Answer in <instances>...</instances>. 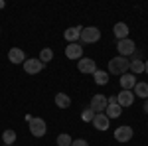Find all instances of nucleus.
I'll return each instance as SVG.
<instances>
[{
    "label": "nucleus",
    "instance_id": "nucleus-4",
    "mask_svg": "<svg viewBox=\"0 0 148 146\" xmlns=\"http://www.w3.org/2000/svg\"><path fill=\"white\" fill-rule=\"evenodd\" d=\"M107 105H109V99L105 97V95H101V93H97V95H93L91 99V109L95 114H99V112H105V109H107Z\"/></svg>",
    "mask_w": 148,
    "mask_h": 146
},
{
    "label": "nucleus",
    "instance_id": "nucleus-16",
    "mask_svg": "<svg viewBox=\"0 0 148 146\" xmlns=\"http://www.w3.org/2000/svg\"><path fill=\"white\" fill-rule=\"evenodd\" d=\"M113 32H114V36H116V40H126V38H128V26H126L125 22H119V24H114Z\"/></svg>",
    "mask_w": 148,
    "mask_h": 146
},
{
    "label": "nucleus",
    "instance_id": "nucleus-18",
    "mask_svg": "<svg viewBox=\"0 0 148 146\" xmlns=\"http://www.w3.org/2000/svg\"><path fill=\"white\" fill-rule=\"evenodd\" d=\"M56 105L59 107V109H67L69 105H71L69 95H65V93H57V95H56Z\"/></svg>",
    "mask_w": 148,
    "mask_h": 146
},
{
    "label": "nucleus",
    "instance_id": "nucleus-11",
    "mask_svg": "<svg viewBox=\"0 0 148 146\" xmlns=\"http://www.w3.org/2000/svg\"><path fill=\"white\" fill-rule=\"evenodd\" d=\"M116 103H119L123 109H125V107H130V105L134 103V93H132V91H125V89H123L119 95H116Z\"/></svg>",
    "mask_w": 148,
    "mask_h": 146
},
{
    "label": "nucleus",
    "instance_id": "nucleus-15",
    "mask_svg": "<svg viewBox=\"0 0 148 146\" xmlns=\"http://www.w3.org/2000/svg\"><path fill=\"white\" fill-rule=\"evenodd\" d=\"M81 30H83L81 26H73V28H67V30H65V34H63V38L67 40L69 44H75V42L79 40V36H81Z\"/></svg>",
    "mask_w": 148,
    "mask_h": 146
},
{
    "label": "nucleus",
    "instance_id": "nucleus-10",
    "mask_svg": "<svg viewBox=\"0 0 148 146\" xmlns=\"http://www.w3.org/2000/svg\"><path fill=\"white\" fill-rule=\"evenodd\" d=\"M109 123H111V121H109V117H107L105 112L95 114V117H93V121H91V124L97 128V130H101V132H105V130L109 128Z\"/></svg>",
    "mask_w": 148,
    "mask_h": 146
},
{
    "label": "nucleus",
    "instance_id": "nucleus-24",
    "mask_svg": "<svg viewBox=\"0 0 148 146\" xmlns=\"http://www.w3.org/2000/svg\"><path fill=\"white\" fill-rule=\"evenodd\" d=\"M93 117H95V112H93L91 109H85V111H83V114H81V119H83L85 123H91Z\"/></svg>",
    "mask_w": 148,
    "mask_h": 146
},
{
    "label": "nucleus",
    "instance_id": "nucleus-25",
    "mask_svg": "<svg viewBox=\"0 0 148 146\" xmlns=\"http://www.w3.org/2000/svg\"><path fill=\"white\" fill-rule=\"evenodd\" d=\"M71 146H89V144H87V140L79 138V140H73V142H71Z\"/></svg>",
    "mask_w": 148,
    "mask_h": 146
},
{
    "label": "nucleus",
    "instance_id": "nucleus-2",
    "mask_svg": "<svg viewBox=\"0 0 148 146\" xmlns=\"http://www.w3.org/2000/svg\"><path fill=\"white\" fill-rule=\"evenodd\" d=\"M116 49H119V56L121 57H128V56H134V51H136V44L132 42V40H119V44H116Z\"/></svg>",
    "mask_w": 148,
    "mask_h": 146
},
{
    "label": "nucleus",
    "instance_id": "nucleus-22",
    "mask_svg": "<svg viewBox=\"0 0 148 146\" xmlns=\"http://www.w3.org/2000/svg\"><path fill=\"white\" fill-rule=\"evenodd\" d=\"M2 140H4V144H14L16 142V132L14 130H4V134H2Z\"/></svg>",
    "mask_w": 148,
    "mask_h": 146
},
{
    "label": "nucleus",
    "instance_id": "nucleus-7",
    "mask_svg": "<svg viewBox=\"0 0 148 146\" xmlns=\"http://www.w3.org/2000/svg\"><path fill=\"white\" fill-rule=\"evenodd\" d=\"M77 69L79 73H85V75H93L97 71V63L93 61L91 57H81L79 63H77Z\"/></svg>",
    "mask_w": 148,
    "mask_h": 146
},
{
    "label": "nucleus",
    "instance_id": "nucleus-27",
    "mask_svg": "<svg viewBox=\"0 0 148 146\" xmlns=\"http://www.w3.org/2000/svg\"><path fill=\"white\" fill-rule=\"evenodd\" d=\"M144 73L148 75V61H144Z\"/></svg>",
    "mask_w": 148,
    "mask_h": 146
},
{
    "label": "nucleus",
    "instance_id": "nucleus-9",
    "mask_svg": "<svg viewBox=\"0 0 148 146\" xmlns=\"http://www.w3.org/2000/svg\"><path fill=\"white\" fill-rule=\"evenodd\" d=\"M121 112H123V107L116 103V97H111V99H109V105H107V109H105V114H107L109 121H111V119H119Z\"/></svg>",
    "mask_w": 148,
    "mask_h": 146
},
{
    "label": "nucleus",
    "instance_id": "nucleus-23",
    "mask_svg": "<svg viewBox=\"0 0 148 146\" xmlns=\"http://www.w3.org/2000/svg\"><path fill=\"white\" fill-rule=\"evenodd\" d=\"M57 146H71V142H73V138H71V136L69 134H59L57 136Z\"/></svg>",
    "mask_w": 148,
    "mask_h": 146
},
{
    "label": "nucleus",
    "instance_id": "nucleus-12",
    "mask_svg": "<svg viewBox=\"0 0 148 146\" xmlns=\"http://www.w3.org/2000/svg\"><path fill=\"white\" fill-rule=\"evenodd\" d=\"M65 56H67V59H81L83 57V47L79 44H69L65 47Z\"/></svg>",
    "mask_w": 148,
    "mask_h": 146
},
{
    "label": "nucleus",
    "instance_id": "nucleus-21",
    "mask_svg": "<svg viewBox=\"0 0 148 146\" xmlns=\"http://www.w3.org/2000/svg\"><path fill=\"white\" fill-rule=\"evenodd\" d=\"M130 71H132V75H136V73H142L144 71V63H142V59H134V61H130Z\"/></svg>",
    "mask_w": 148,
    "mask_h": 146
},
{
    "label": "nucleus",
    "instance_id": "nucleus-28",
    "mask_svg": "<svg viewBox=\"0 0 148 146\" xmlns=\"http://www.w3.org/2000/svg\"><path fill=\"white\" fill-rule=\"evenodd\" d=\"M0 8H4V2H2V0H0Z\"/></svg>",
    "mask_w": 148,
    "mask_h": 146
},
{
    "label": "nucleus",
    "instance_id": "nucleus-14",
    "mask_svg": "<svg viewBox=\"0 0 148 146\" xmlns=\"http://www.w3.org/2000/svg\"><path fill=\"white\" fill-rule=\"evenodd\" d=\"M136 83H138V81H136V77H134L132 73H125V75H121V87H123L125 91H132Z\"/></svg>",
    "mask_w": 148,
    "mask_h": 146
},
{
    "label": "nucleus",
    "instance_id": "nucleus-17",
    "mask_svg": "<svg viewBox=\"0 0 148 146\" xmlns=\"http://www.w3.org/2000/svg\"><path fill=\"white\" fill-rule=\"evenodd\" d=\"M134 97H140V99H148V83H136L134 85Z\"/></svg>",
    "mask_w": 148,
    "mask_h": 146
},
{
    "label": "nucleus",
    "instance_id": "nucleus-6",
    "mask_svg": "<svg viewBox=\"0 0 148 146\" xmlns=\"http://www.w3.org/2000/svg\"><path fill=\"white\" fill-rule=\"evenodd\" d=\"M132 136H134V130H132V126H128V124H123V126H119V128L114 130V140H116V142H128Z\"/></svg>",
    "mask_w": 148,
    "mask_h": 146
},
{
    "label": "nucleus",
    "instance_id": "nucleus-26",
    "mask_svg": "<svg viewBox=\"0 0 148 146\" xmlns=\"http://www.w3.org/2000/svg\"><path fill=\"white\" fill-rule=\"evenodd\" d=\"M142 111H144V112H146V114H148V99H146V101H144V107H142Z\"/></svg>",
    "mask_w": 148,
    "mask_h": 146
},
{
    "label": "nucleus",
    "instance_id": "nucleus-20",
    "mask_svg": "<svg viewBox=\"0 0 148 146\" xmlns=\"http://www.w3.org/2000/svg\"><path fill=\"white\" fill-rule=\"evenodd\" d=\"M38 59H40V61L46 65V63H49V61L53 59V51H51L49 47H44V49L40 51V57H38Z\"/></svg>",
    "mask_w": 148,
    "mask_h": 146
},
{
    "label": "nucleus",
    "instance_id": "nucleus-8",
    "mask_svg": "<svg viewBox=\"0 0 148 146\" xmlns=\"http://www.w3.org/2000/svg\"><path fill=\"white\" fill-rule=\"evenodd\" d=\"M22 65H24V71L30 73V75H36V73H40V71L44 69V63H42L38 57H30V59H26Z\"/></svg>",
    "mask_w": 148,
    "mask_h": 146
},
{
    "label": "nucleus",
    "instance_id": "nucleus-19",
    "mask_svg": "<svg viewBox=\"0 0 148 146\" xmlns=\"http://www.w3.org/2000/svg\"><path fill=\"white\" fill-rule=\"evenodd\" d=\"M93 77H95V83H97V85H107V83H109V73H107V71H99V69H97V71L93 73Z\"/></svg>",
    "mask_w": 148,
    "mask_h": 146
},
{
    "label": "nucleus",
    "instance_id": "nucleus-1",
    "mask_svg": "<svg viewBox=\"0 0 148 146\" xmlns=\"http://www.w3.org/2000/svg\"><path fill=\"white\" fill-rule=\"evenodd\" d=\"M128 67H130L128 57L116 56V57H113V59L109 61V73H111V75H125L126 71H128Z\"/></svg>",
    "mask_w": 148,
    "mask_h": 146
},
{
    "label": "nucleus",
    "instance_id": "nucleus-3",
    "mask_svg": "<svg viewBox=\"0 0 148 146\" xmlns=\"http://www.w3.org/2000/svg\"><path fill=\"white\" fill-rule=\"evenodd\" d=\"M81 42H85V44H95V42H99L101 40V30L99 28H83L81 30Z\"/></svg>",
    "mask_w": 148,
    "mask_h": 146
},
{
    "label": "nucleus",
    "instance_id": "nucleus-5",
    "mask_svg": "<svg viewBox=\"0 0 148 146\" xmlns=\"http://www.w3.org/2000/svg\"><path fill=\"white\" fill-rule=\"evenodd\" d=\"M46 130H47V126H46L44 119H30V132H32V136L42 138L46 134Z\"/></svg>",
    "mask_w": 148,
    "mask_h": 146
},
{
    "label": "nucleus",
    "instance_id": "nucleus-13",
    "mask_svg": "<svg viewBox=\"0 0 148 146\" xmlns=\"http://www.w3.org/2000/svg\"><path fill=\"white\" fill-rule=\"evenodd\" d=\"M8 59H10V63H24L26 61V53H24L20 47H12L10 51H8Z\"/></svg>",
    "mask_w": 148,
    "mask_h": 146
}]
</instances>
